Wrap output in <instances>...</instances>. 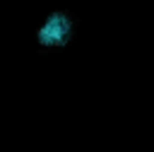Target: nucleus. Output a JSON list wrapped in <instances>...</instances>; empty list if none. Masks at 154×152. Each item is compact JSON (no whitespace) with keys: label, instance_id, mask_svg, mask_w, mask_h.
<instances>
[{"label":"nucleus","instance_id":"obj_1","mask_svg":"<svg viewBox=\"0 0 154 152\" xmlns=\"http://www.w3.org/2000/svg\"><path fill=\"white\" fill-rule=\"evenodd\" d=\"M70 31H72V24L65 14L55 12L46 19V24L38 29V41L43 46H63L67 39H70Z\"/></svg>","mask_w":154,"mask_h":152}]
</instances>
